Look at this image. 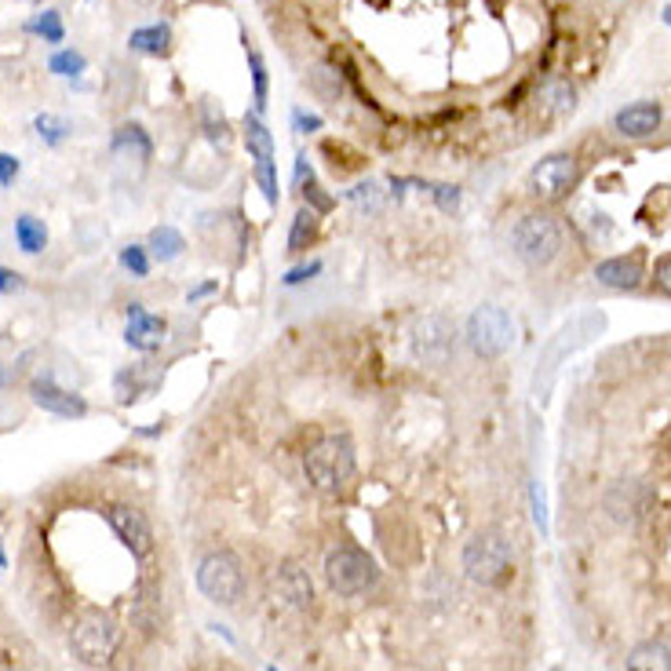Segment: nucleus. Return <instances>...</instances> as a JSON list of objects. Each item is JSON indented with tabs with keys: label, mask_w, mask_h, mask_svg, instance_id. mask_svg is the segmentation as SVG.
I'll return each mask as SVG.
<instances>
[{
	"label": "nucleus",
	"mask_w": 671,
	"mask_h": 671,
	"mask_svg": "<svg viewBox=\"0 0 671 671\" xmlns=\"http://www.w3.org/2000/svg\"><path fill=\"white\" fill-rule=\"evenodd\" d=\"M256 183L259 190H263V197H267V205H278V165L274 161H259L256 165Z\"/></svg>",
	"instance_id": "nucleus-31"
},
{
	"label": "nucleus",
	"mask_w": 671,
	"mask_h": 671,
	"mask_svg": "<svg viewBox=\"0 0 671 671\" xmlns=\"http://www.w3.org/2000/svg\"><path fill=\"white\" fill-rule=\"evenodd\" d=\"M33 132L41 135L44 146H62L66 139H70V124L55 114H37L33 117Z\"/></svg>",
	"instance_id": "nucleus-28"
},
{
	"label": "nucleus",
	"mask_w": 671,
	"mask_h": 671,
	"mask_svg": "<svg viewBox=\"0 0 671 671\" xmlns=\"http://www.w3.org/2000/svg\"><path fill=\"white\" fill-rule=\"evenodd\" d=\"M318 270H321V263H307V267H296V270H289V274H285V285H303V281H307V278H314Z\"/></svg>",
	"instance_id": "nucleus-38"
},
{
	"label": "nucleus",
	"mask_w": 671,
	"mask_h": 671,
	"mask_svg": "<svg viewBox=\"0 0 671 671\" xmlns=\"http://www.w3.org/2000/svg\"><path fill=\"white\" fill-rule=\"evenodd\" d=\"M121 267L132 274V278H146L150 274V252L143 245H128L121 248Z\"/></svg>",
	"instance_id": "nucleus-30"
},
{
	"label": "nucleus",
	"mask_w": 671,
	"mask_h": 671,
	"mask_svg": "<svg viewBox=\"0 0 671 671\" xmlns=\"http://www.w3.org/2000/svg\"><path fill=\"white\" fill-rule=\"evenodd\" d=\"M26 33L41 37L44 44H62V37H66V26H62L59 11H41V15H33V19L26 22Z\"/></svg>",
	"instance_id": "nucleus-25"
},
{
	"label": "nucleus",
	"mask_w": 671,
	"mask_h": 671,
	"mask_svg": "<svg viewBox=\"0 0 671 671\" xmlns=\"http://www.w3.org/2000/svg\"><path fill=\"white\" fill-rule=\"evenodd\" d=\"M245 59H248V70H252V88H256V114L267 110V95H270V81H267V62L263 55L245 41Z\"/></svg>",
	"instance_id": "nucleus-26"
},
{
	"label": "nucleus",
	"mask_w": 671,
	"mask_h": 671,
	"mask_svg": "<svg viewBox=\"0 0 671 671\" xmlns=\"http://www.w3.org/2000/svg\"><path fill=\"white\" fill-rule=\"evenodd\" d=\"M274 595L281 599L285 610L307 613L314 606V580L300 562H281L274 573Z\"/></svg>",
	"instance_id": "nucleus-11"
},
{
	"label": "nucleus",
	"mask_w": 671,
	"mask_h": 671,
	"mask_svg": "<svg viewBox=\"0 0 671 671\" xmlns=\"http://www.w3.org/2000/svg\"><path fill=\"white\" fill-rule=\"evenodd\" d=\"M595 278L610 289H635L642 281V259L639 256H617V259H602L595 267Z\"/></svg>",
	"instance_id": "nucleus-16"
},
{
	"label": "nucleus",
	"mask_w": 671,
	"mask_h": 671,
	"mask_svg": "<svg viewBox=\"0 0 671 671\" xmlns=\"http://www.w3.org/2000/svg\"><path fill=\"white\" fill-rule=\"evenodd\" d=\"M318 238V212H310L303 208L300 216L292 219V230H289V252H307Z\"/></svg>",
	"instance_id": "nucleus-24"
},
{
	"label": "nucleus",
	"mask_w": 671,
	"mask_h": 671,
	"mask_svg": "<svg viewBox=\"0 0 671 671\" xmlns=\"http://www.w3.org/2000/svg\"><path fill=\"white\" fill-rule=\"evenodd\" d=\"M544 103H548V110L551 114H569V110H573V99H577V95H573V88H569L566 81H551V84H544Z\"/></svg>",
	"instance_id": "nucleus-29"
},
{
	"label": "nucleus",
	"mask_w": 671,
	"mask_h": 671,
	"mask_svg": "<svg viewBox=\"0 0 671 671\" xmlns=\"http://www.w3.org/2000/svg\"><path fill=\"white\" fill-rule=\"evenodd\" d=\"M653 278H657V285H661V289L671 296V256L657 259V267H653Z\"/></svg>",
	"instance_id": "nucleus-37"
},
{
	"label": "nucleus",
	"mask_w": 671,
	"mask_h": 671,
	"mask_svg": "<svg viewBox=\"0 0 671 671\" xmlns=\"http://www.w3.org/2000/svg\"><path fill=\"white\" fill-rule=\"evenodd\" d=\"M628 671H671V650L661 642H639L628 653Z\"/></svg>",
	"instance_id": "nucleus-19"
},
{
	"label": "nucleus",
	"mask_w": 671,
	"mask_h": 671,
	"mask_svg": "<svg viewBox=\"0 0 671 671\" xmlns=\"http://www.w3.org/2000/svg\"><path fill=\"white\" fill-rule=\"evenodd\" d=\"M165 318H157L150 310H143V303H132L128 307V325H124V343L132 347V351H143V354H154L161 351V343H165Z\"/></svg>",
	"instance_id": "nucleus-13"
},
{
	"label": "nucleus",
	"mask_w": 671,
	"mask_h": 671,
	"mask_svg": "<svg viewBox=\"0 0 671 671\" xmlns=\"http://www.w3.org/2000/svg\"><path fill=\"white\" fill-rule=\"evenodd\" d=\"M515 569V555H511V544H507L504 533L486 529V533H475L464 548V573L471 584L478 588H500Z\"/></svg>",
	"instance_id": "nucleus-3"
},
{
	"label": "nucleus",
	"mask_w": 671,
	"mask_h": 671,
	"mask_svg": "<svg viewBox=\"0 0 671 671\" xmlns=\"http://www.w3.org/2000/svg\"><path fill=\"white\" fill-rule=\"evenodd\" d=\"M292 124H296V132H321V117L307 114V110H292Z\"/></svg>",
	"instance_id": "nucleus-35"
},
{
	"label": "nucleus",
	"mask_w": 671,
	"mask_h": 671,
	"mask_svg": "<svg viewBox=\"0 0 671 671\" xmlns=\"http://www.w3.org/2000/svg\"><path fill=\"white\" fill-rule=\"evenodd\" d=\"M467 343L471 351L482 354V358H500L515 347V321L504 307H478L471 318H467Z\"/></svg>",
	"instance_id": "nucleus-7"
},
{
	"label": "nucleus",
	"mask_w": 671,
	"mask_h": 671,
	"mask_svg": "<svg viewBox=\"0 0 671 671\" xmlns=\"http://www.w3.org/2000/svg\"><path fill=\"white\" fill-rule=\"evenodd\" d=\"M183 248H186V241L176 227H157V230H150V238H146V252H150L154 259H161V263L179 259L183 256Z\"/></svg>",
	"instance_id": "nucleus-21"
},
{
	"label": "nucleus",
	"mask_w": 671,
	"mask_h": 671,
	"mask_svg": "<svg viewBox=\"0 0 671 671\" xmlns=\"http://www.w3.org/2000/svg\"><path fill=\"white\" fill-rule=\"evenodd\" d=\"M197 588L216 606H234L241 599V591H245V573H241L238 555L234 551H212V555L201 558Z\"/></svg>",
	"instance_id": "nucleus-5"
},
{
	"label": "nucleus",
	"mask_w": 671,
	"mask_h": 671,
	"mask_svg": "<svg viewBox=\"0 0 671 671\" xmlns=\"http://www.w3.org/2000/svg\"><path fill=\"white\" fill-rule=\"evenodd\" d=\"M577 179H580L577 157H569V154L544 157V161L529 172V186H533V194L544 197V201H562V197L577 186Z\"/></svg>",
	"instance_id": "nucleus-9"
},
{
	"label": "nucleus",
	"mask_w": 671,
	"mask_h": 671,
	"mask_svg": "<svg viewBox=\"0 0 671 671\" xmlns=\"http://www.w3.org/2000/svg\"><path fill=\"white\" fill-rule=\"evenodd\" d=\"M303 194H307V201L314 205V212H329L332 208V197L321 194V186L314 183V179H307V186H303Z\"/></svg>",
	"instance_id": "nucleus-34"
},
{
	"label": "nucleus",
	"mask_w": 671,
	"mask_h": 671,
	"mask_svg": "<svg viewBox=\"0 0 671 671\" xmlns=\"http://www.w3.org/2000/svg\"><path fill=\"white\" fill-rule=\"evenodd\" d=\"M511 245H515V256L529 267H544L558 256L562 248V227L548 212H529L515 223L511 230Z\"/></svg>",
	"instance_id": "nucleus-4"
},
{
	"label": "nucleus",
	"mask_w": 671,
	"mask_h": 671,
	"mask_svg": "<svg viewBox=\"0 0 671 671\" xmlns=\"http://www.w3.org/2000/svg\"><path fill=\"white\" fill-rule=\"evenodd\" d=\"M413 354L431 369H442V365L453 362L456 354V329L453 321L442 318V314H427L413 325Z\"/></svg>",
	"instance_id": "nucleus-8"
},
{
	"label": "nucleus",
	"mask_w": 671,
	"mask_h": 671,
	"mask_svg": "<svg viewBox=\"0 0 671 671\" xmlns=\"http://www.w3.org/2000/svg\"><path fill=\"white\" fill-rule=\"evenodd\" d=\"M88 70V59L81 52H73V48H59V52L48 59V73L62 77V81H73V77H81Z\"/></svg>",
	"instance_id": "nucleus-27"
},
{
	"label": "nucleus",
	"mask_w": 671,
	"mask_h": 671,
	"mask_svg": "<svg viewBox=\"0 0 671 671\" xmlns=\"http://www.w3.org/2000/svg\"><path fill=\"white\" fill-rule=\"evenodd\" d=\"M245 146L248 154L259 161H274V135L267 132V124L259 121V114L252 110V114H245Z\"/></svg>",
	"instance_id": "nucleus-20"
},
{
	"label": "nucleus",
	"mask_w": 671,
	"mask_h": 671,
	"mask_svg": "<svg viewBox=\"0 0 671 671\" xmlns=\"http://www.w3.org/2000/svg\"><path fill=\"white\" fill-rule=\"evenodd\" d=\"M110 150H114L117 157H132V161H150V154H154V143H150V135H146L143 124H121L114 132V139H110Z\"/></svg>",
	"instance_id": "nucleus-17"
},
{
	"label": "nucleus",
	"mask_w": 671,
	"mask_h": 671,
	"mask_svg": "<svg viewBox=\"0 0 671 671\" xmlns=\"http://www.w3.org/2000/svg\"><path fill=\"white\" fill-rule=\"evenodd\" d=\"M106 518H110L114 533L121 537V544L132 551L135 558H146L154 551V529H150L143 511H135L132 504H114L106 511Z\"/></svg>",
	"instance_id": "nucleus-10"
},
{
	"label": "nucleus",
	"mask_w": 671,
	"mask_h": 671,
	"mask_svg": "<svg viewBox=\"0 0 671 671\" xmlns=\"http://www.w3.org/2000/svg\"><path fill=\"white\" fill-rule=\"evenodd\" d=\"M128 48L139 55H168V48H172V26L168 22L139 26V30L128 33Z\"/></svg>",
	"instance_id": "nucleus-18"
},
{
	"label": "nucleus",
	"mask_w": 671,
	"mask_h": 671,
	"mask_svg": "<svg viewBox=\"0 0 671 671\" xmlns=\"http://www.w3.org/2000/svg\"><path fill=\"white\" fill-rule=\"evenodd\" d=\"M325 584L340 599H362L380 584V566L358 544H340V548H332L325 555Z\"/></svg>",
	"instance_id": "nucleus-2"
},
{
	"label": "nucleus",
	"mask_w": 671,
	"mask_h": 671,
	"mask_svg": "<svg viewBox=\"0 0 671 671\" xmlns=\"http://www.w3.org/2000/svg\"><path fill=\"white\" fill-rule=\"evenodd\" d=\"M303 471H307V482L318 493L336 496L351 486L354 478V442L347 434H329L307 449L303 456Z\"/></svg>",
	"instance_id": "nucleus-1"
},
{
	"label": "nucleus",
	"mask_w": 671,
	"mask_h": 671,
	"mask_svg": "<svg viewBox=\"0 0 671 671\" xmlns=\"http://www.w3.org/2000/svg\"><path fill=\"white\" fill-rule=\"evenodd\" d=\"M30 394L44 413L62 416V420H81V416H88V402H84L81 394L59 387L52 376H37V380L30 383Z\"/></svg>",
	"instance_id": "nucleus-12"
},
{
	"label": "nucleus",
	"mask_w": 671,
	"mask_h": 671,
	"mask_svg": "<svg viewBox=\"0 0 671 671\" xmlns=\"http://www.w3.org/2000/svg\"><path fill=\"white\" fill-rule=\"evenodd\" d=\"M212 289H216V285H201V289L190 292V300H197V296H208V292H212Z\"/></svg>",
	"instance_id": "nucleus-39"
},
{
	"label": "nucleus",
	"mask_w": 671,
	"mask_h": 671,
	"mask_svg": "<svg viewBox=\"0 0 671 671\" xmlns=\"http://www.w3.org/2000/svg\"><path fill=\"white\" fill-rule=\"evenodd\" d=\"M351 201L365 216H380L383 208H387V201H391V190H383L380 179H365V183H358L351 190Z\"/></svg>",
	"instance_id": "nucleus-23"
},
{
	"label": "nucleus",
	"mask_w": 671,
	"mask_h": 671,
	"mask_svg": "<svg viewBox=\"0 0 671 671\" xmlns=\"http://www.w3.org/2000/svg\"><path fill=\"white\" fill-rule=\"evenodd\" d=\"M19 289H22V274H19V270L0 267V296H15Z\"/></svg>",
	"instance_id": "nucleus-36"
},
{
	"label": "nucleus",
	"mask_w": 671,
	"mask_h": 671,
	"mask_svg": "<svg viewBox=\"0 0 671 671\" xmlns=\"http://www.w3.org/2000/svg\"><path fill=\"white\" fill-rule=\"evenodd\" d=\"M15 241H19V248L26 256H37V252H44V245H48V227H44L37 216L22 212V216L15 219Z\"/></svg>",
	"instance_id": "nucleus-22"
},
{
	"label": "nucleus",
	"mask_w": 671,
	"mask_h": 671,
	"mask_svg": "<svg viewBox=\"0 0 671 671\" xmlns=\"http://www.w3.org/2000/svg\"><path fill=\"white\" fill-rule=\"evenodd\" d=\"M431 197H434V205L442 208V212H456V205H460V190L449 183H438L431 186Z\"/></svg>",
	"instance_id": "nucleus-32"
},
{
	"label": "nucleus",
	"mask_w": 671,
	"mask_h": 671,
	"mask_svg": "<svg viewBox=\"0 0 671 671\" xmlns=\"http://www.w3.org/2000/svg\"><path fill=\"white\" fill-rule=\"evenodd\" d=\"M117 642H121L117 624L110 617H103V613H84L70 631L73 657H77L81 664H88V668H103V664H110V657L117 653Z\"/></svg>",
	"instance_id": "nucleus-6"
},
{
	"label": "nucleus",
	"mask_w": 671,
	"mask_h": 671,
	"mask_svg": "<svg viewBox=\"0 0 671 671\" xmlns=\"http://www.w3.org/2000/svg\"><path fill=\"white\" fill-rule=\"evenodd\" d=\"M661 117H664L661 106L642 99V103L624 106V110L613 117V124H617V132L624 135V139H650V135L661 128Z\"/></svg>",
	"instance_id": "nucleus-15"
},
{
	"label": "nucleus",
	"mask_w": 671,
	"mask_h": 671,
	"mask_svg": "<svg viewBox=\"0 0 671 671\" xmlns=\"http://www.w3.org/2000/svg\"><path fill=\"white\" fill-rule=\"evenodd\" d=\"M4 383H8V376H4V369H0V387H4Z\"/></svg>",
	"instance_id": "nucleus-40"
},
{
	"label": "nucleus",
	"mask_w": 671,
	"mask_h": 671,
	"mask_svg": "<svg viewBox=\"0 0 671 671\" xmlns=\"http://www.w3.org/2000/svg\"><path fill=\"white\" fill-rule=\"evenodd\" d=\"M653 493L642 482H617V486L606 493V511H610L617 522H639V518L650 515Z\"/></svg>",
	"instance_id": "nucleus-14"
},
{
	"label": "nucleus",
	"mask_w": 671,
	"mask_h": 671,
	"mask_svg": "<svg viewBox=\"0 0 671 671\" xmlns=\"http://www.w3.org/2000/svg\"><path fill=\"white\" fill-rule=\"evenodd\" d=\"M22 165H19V157L15 154H0V186H11L15 179H19Z\"/></svg>",
	"instance_id": "nucleus-33"
}]
</instances>
